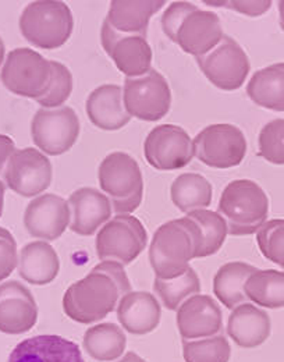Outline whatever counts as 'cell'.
Segmentation results:
<instances>
[{
    "instance_id": "7",
    "label": "cell",
    "mask_w": 284,
    "mask_h": 362,
    "mask_svg": "<svg viewBox=\"0 0 284 362\" xmlns=\"http://www.w3.org/2000/svg\"><path fill=\"white\" fill-rule=\"evenodd\" d=\"M52 76L50 60L30 47H17L8 52L0 80L10 92L38 100L49 92Z\"/></svg>"
},
{
    "instance_id": "29",
    "label": "cell",
    "mask_w": 284,
    "mask_h": 362,
    "mask_svg": "<svg viewBox=\"0 0 284 362\" xmlns=\"http://www.w3.org/2000/svg\"><path fill=\"white\" fill-rule=\"evenodd\" d=\"M244 293L261 308H284V272L258 269L245 281Z\"/></svg>"
},
{
    "instance_id": "32",
    "label": "cell",
    "mask_w": 284,
    "mask_h": 362,
    "mask_svg": "<svg viewBox=\"0 0 284 362\" xmlns=\"http://www.w3.org/2000/svg\"><path fill=\"white\" fill-rule=\"evenodd\" d=\"M201 228L202 233V247L198 254V258H205L215 255L225 244V240L229 234L227 223L223 216L212 211H195L187 215Z\"/></svg>"
},
{
    "instance_id": "12",
    "label": "cell",
    "mask_w": 284,
    "mask_h": 362,
    "mask_svg": "<svg viewBox=\"0 0 284 362\" xmlns=\"http://www.w3.org/2000/svg\"><path fill=\"white\" fill-rule=\"evenodd\" d=\"M80 136V120L69 107L40 109L31 123V136L42 153L59 156L69 152Z\"/></svg>"
},
{
    "instance_id": "30",
    "label": "cell",
    "mask_w": 284,
    "mask_h": 362,
    "mask_svg": "<svg viewBox=\"0 0 284 362\" xmlns=\"http://www.w3.org/2000/svg\"><path fill=\"white\" fill-rule=\"evenodd\" d=\"M212 184L196 173L180 175L170 188L172 201L184 214L202 211L212 204Z\"/></svg>"
},
{
    "instance_id": "28",
    "label": "cell",
    "mask_w": 284,
    "mask_h": 362,
    "mask_svg": "<svg viewBox=\"0 0 284 362\" xmlns=\"http://www.w3.org/2000/svg\"><path fill=\"white\" fill-rule=\"evenodd\" d=\"M258 271L247 262H229L216 272L213 279V293L218 300L229 310H235L248 298L244 293L245 281Z\"/></svg>"
},
{
    "instance_id": "41",
    "label": "cell",
    "mask_w": 284,
    "mask_h": 362,
    "mask_svg": "<svg viewBox=\"0 0 284 362\" xmlns=\"http://www.w3.org/2000/svg\"><path fill=\"white\" fill-rule=\"evenodd\" d=\"M4 191H6V185L3 184V181L0 180V218L3 214V205H4Z\"/></svg>"
},
{
    "instance_id": "17",
    "label": "cell",
    "mask_w": 284,
    "mask_h": 362,
    "mask_svg": "<svg viewBox=\"0 0 284 362\" xmlns=\"http://www.w3.org/2000/svg\"><path fill=\"white\" fill-rule=\"evenodd\" d=\"M38 320V305L31 291L17 280L0 284V332L23 334Z\"/></svg>"
},
{
    "instance_id": "26",
    "label": "cell",
    "mask_w": 284,
    "mask_h": 362,
    "mask_svg": "<svg viewBox=\"0 0 284 362\" xmlns=\"http://www.w3.org/2000/svg\"><path fill=\"white\" fill-rule=\"evenodd\" d=\"M247 93L261 107L284 112V62L255 71L247 86Z\"/></svg>"
},
{
    "instance_id": "19",
    "label": "cell",
    "mask_w": 284,
    "mask_h": 362,
    "mask_svg": "<svg viewBox=\"0 0 284 362\" xmlns=\"http://www.w3.org/2000/svg\"><path fill=\"white\" fill-rule=\"evenodd\" d=\"M71 211L70 228L80 235H93L112 218V202L100 191L84 187L69 198Z\"/></svg>"
},
{
    "instance_id": "6",
    "label": "cell",
    "mask_w": 284,
    "mask_h": 362,
    "mask_svg": "<svg viewBox=\"0 0 284 362\" xmlns=\"http://www.w3.org/2000/svg\"><path fill=\"white\" fill-rule=\"evenodd\" d=\"M99 185L117 215H131L141 205L143 179L137 160L126 152H112L100 163Z\"/></svg>"
},
{
    "instance_id": "39",
    "label": "cell",
    "mask_w": 284,
    "mask_h": 362,
    "mask_svg": "<svg viewBox=\"0 0 284 362\" xmlns=\"http://www.w3.org/2000/svg\"><path fill=\"white\" fill-rule=\"evenodd\" d=\"M16 152V144L13 138L0 134V170L7 165L11 155Z\"/></svg>"
},
{
    "instance_id": "36",
    "label": "cell",
    "mask_w": 284,
    "mask_h": 362,
    "mask_svg": "<svg viewBox=\"0 0 284 362\" xmlns=\"http://www.w3.org/2000/svg\"><path fill=\"white\" fill-rule=\"evenodd\" d=\"M52 84L49 92L37 102L42 109H57L70 98L73 92V76L70 70L60 62H52Z\"/></svg>"
},
{
    "instance_id": "38",
    "label": "cell",
    "mask_w": 284,
    "mask_h": 362,
    "mask_svg": "<svg viewBox=\"0 0 284 362\" xmlns=\"http://www.w3.org/2000/svg\"><path fill=\"white\" fill-rule=\"evenodd\" d=\"M206 4H215V6H226L227 8H233L241 14L249 16V17H259L269 11L272 1L269 0H232V1H205Z\"/></svg>"
},
{
    "instance_id": "3",
    "label": "cell",
    "mask_w": 284,
    "mask_h": 362,
    "mask_svg": "<svg viewBox=\"0 0 284 362\" xmlns=\"http://www.w3.org/2000/svg\"><path fill=\"white\" fill-rule=\"evenodd\" d=\"M162 28L174 44L195 57L213 50L225 37L216 13L201 10L189 1H174L166 8Z\"/></svg>"
},
{
    "instance_id": "42",
    "label": "cell",
    "mask_w": 284,
    "mask_h": 362,
    "mask_svg": "<svg viewBox=\"0 0 284 362\" xmlns=\"http://www.w3.org/2000/svg\"><path fill=\"white\" fill-rule=\"evenodd\" d=\"M279 16H280V25L284 31V0L279 1Z\"/></svg>"
},
{
    "instance_id": "1",
    "label": "cell",
    "mask_w": 284,
    "mask_h": 362,
    "mask_svg": "<svg viewBox=\"0 0 284 362\" xmlns=\"http://www.w3.org/2000/svg\"><path fill=\"white\" fill-rule=\"evenodd\" d=\"M131 291L124 267L102 261L81 280L73 283L63 297V311L78 323H94L117 308L120 298Z\"/></svg>"
},
{
    "instance_id": "9",
    "label": "cell",
    "mask_w": 284,
    "mask_h": 362,
    "mask_svg": "<svg viewBox=\"0 0 284 362\" xmlns=\"http://www.w3.org/2000/svg\"><path fill=\"white\" fill-rule=\"evenodd\" d=\"M194 156L215 169H230L242 163L247 153L244 133L233 124H211L192 139Z\"/></svg>"
},
{
    "instance_id": "21",
    "label": "cell",
    "mask_w": 284,
    "mask_h": 362,
    "mask_svg": "<svg viewBox=\"0 0 284 362\" xmlns=\"http://www.w3.org/2000/svg\"><path fill=\"white\" fill-rule=\"evenodd\" d=\"M85 109L91 123L105 132L120 130L131 120L124 109L123 90L116 84H103L93 90Z\"/></svg>"
},
{
    "instance_id": "35",
    "label": "cell",
    "mask_w": 284,
    "mask_h": 362,
    "mask_svg": "<svg viewBox=\"0 0 284 362\" xmlns=\"http://www.w3.org/2000/svg\"><path fill=\"white\" fill-rule=\"evenodd\" d=\"M259 155L272 165H284V119L264 126L258 138Z\"/></svg>"
},
{
    "instance_id": "8",
    "label": "cell",
    "mask_w": 284,
    "mask_h": 362,
    "mask_svg": "<svg viewBox=\"0 0 284 362\" xmlns=\"http://www.w3.org/2000/svg\"><path fill=\"white\" fill-rule=\"evenodd\" d=\"M148 243L145 227L133 215H117L97 231L96 255L102 261H116L119 264H131Z\"/></svg>"
},
{
    "instance_id": "34",
    "label": "cell",
    "mask_w": 284,
    "mask_h": 362,
    "mask_svg": "<svg viewBox=\"0 0 284 362\" xmlns=\"http://www.w3.org/2000/svg\"><path fill=\"white\" fill-rule=\"evenodd\" d=\"M256 243L262 255L284 272V219L266 222L256 233Z\"/></svg>"
},
{
    "instance_id": "5",
    "label": "cell",
    "mask_w": 284,
    "mask_h": 362,
    "mask_svg": "<svg viewBox=\"0 0 284 362\" xmlns=\"http://www.w3.org/2000/svg\"><path fill=\"white\" fill-rule=\"evenodd\" d=\"M18 25L23 37L31 45L52 50L70 40L74 30V18L66 3L38 0L23 10Z\"/></svg>"
},
{
    "instance_id": "16",
    "label": "cell",
    "mask_w": 284,
    "mask_h": 362,
    "mask_svg": "<svg viewBox=\"0 0 284 362\" xmlns=\"http://www.w3.org/2000/svg\"><path fill=\"white\" fill-rule=\"evenodd\" d=\"M69 202L56 194L35 197L25 209L24 225L30 235L42 241H54L70 226Z\"/></svg>"
},
{
    "instance_id": "2",
    "label": "cell",
    "mask_w": 284,
    "mask_h": 362,
    "mask_svg": "<svg viewBox=\"0 0 284 362\" xmlns=\"http://www.w3.org/2000/svg\"><path fill=\"white\" fill-rule=\"evenodd\" d=\"M202 247L201 228L191 218L170 221L159 227L149 247V262L158 279L172 280L189 271Z\"/></svg>"
},
{
    "instance_id": "20",
    "label": "cell",
    "mask_w": 284,
    "mask_h": 362,
    "mask_svg": "<svg viewBox=\"0 0 284 362\" xmlns=\"http://www.w3.org/2000/svg\"><path fill=\"white\" fill-rule=\"evenodd\" d=\"M8 362H85L74 341L56 334H42L20 341Z\"/></svg>"
},
{
    "instance_id": "24",
    "label": "cell",
    "mask_w": 284,
    "mask_h": 362,
    "mask_svg": "<svg viewBox=\"0 0 284 362\" xmlns=\"http://www.w3.org/2000/svg\"><path fill=\"white\" fill-rule=\"evenodd\" d=\"M163 6V0H113L105 21L120 34L146 38L150 17Z\"/></svg>"
},
{
    "instance_id": "18",
    "label": "cell",
    "mask_w": 284,
    "mask_h": 362,
    "mask_svg": "<svg viewBox=\"0 0 284 362\" xmlns=\"http://www.w3.org/2000/svg\"><path fill=\"white\" fill-rule=\"evenodd\" d=\"M223 314L209 296L195 294L177 310V329L183 340H198L220 334Z\"/></svg>"
},
{
    "instance_id": "11",
    "label": "cell",
    "mask_w": 284,
    "mask_h": 362,
    "mask_svg": "<svg viewBox=\"0 0 284 362\" xmlns=\"http://www.w3.org/2000/svg\"><path fill=\"white\" fill-rule=\"evenodd\" d=\"M196 63L203 76L216 88L223 90L241 88L251 70L245 50L227 35L213 50L196 57Z\"/></svg>"
},
{
    "instance_id": "15",
    "label": "cell",
    "mask_w": 284,
    "mask_h": 362,
    "mask_svg": "<svg viewBox=\"0 0 284 362\" xmlns=\"http://www.w3.org/2000/svg\"><path fill=\"white\" fill-rule=\"evenodd\" d=\"M100 41L107 56L127 78L142 77L152 70L153 53L146 38L120 34L103 21Z\"/></svg>"
},
{
    "instance_id": "37",
    "label": "cell",
    "mask_w": 284,
    "mask_h": 362,
    "mask_svg": "<svg viewBox=\"0 0 284 362\" xmlns=\"http://www.w3.org/2000/svg\"><path fill=\"white\" fill-rule=\"evenodd\" d=\"M17 265V243L7 228L0 227V281L7 279Z\"/></svg>"
},
{
    "instance_id": "33",
    "label": "cell",
    "mask_w": 284,
    "mask_h": 362,
    "mask_svg": "<svg viewBox=\"0 0 284 362\" xmlns=\"http://www.w3.org/2000/svg\"><path fill=\"white\" fill-rule=\"evenodd\" d=\"M183 357L186 362H229L232 349L227 339L220 333L198 340H184Z\"/></svg>"
},
{
    "instance_id": "22",
    "label": "cell",
    "mask_w": 284,
    "mask_h": 362,
    "mask_svg": "<svg viewBox=\"0 0 284 362\" xmlns=\"http://www.w3.org/2000/svg\"><path fill=\"white\" fill-rule=\"evenodd\" d=\"M117 319L124 330L131 334L153 332L162 317V308L156 297L146 291H130L117 304Z\"/></svg>"
},
{
    "instance_id": "14",
    "label": "cell",
    "mask_w": 284,
    "mask_h": 362,
    "mask_svg": "<svg viewBox=\"0 0 284 362\" xmlns=\"http://www.w3.org/2000/svg\"><path fill=\"white\" fill-rule=\"evenodd\" d=\"M148 163L158 170L186 168L194 158V145L189 133L180 126L162 124L155 127L143 142Z\"/></svg>"
},
{
    "instance_id": "4",
    "label": "cell",
    "mask_w": 284,
    "mask_h": 362,
    "mask_svg": "<svg viewBox=\"0 0 284 362\" xmlns=\"http://www.w3.org/2000/svg\"><path fill=\"white\" fill-rule=\"evenodd\" d=\"M218 214L226 221L229 234L237 237L251 235L266 223L269 199L255 181H232L222 192Z\"/></svg>"
},
{
    "instance_id": "13",
    "label": "cell",
    "mask_w": 284,
    "mask_h": 362,
    "mask_svg": "<svg viewBox=\"0 0 284 362\" xmlns=\"http://www.w3.org/2000/svg\"><path fill=\"white\" fill-rule=\"evenodd\" d=\"M52 176L50 160L35 148L16 151L3 172L6 185L24 198L41 195L49 188Z\"/></svg>"
},
{
    "instance_id": "31",
    "label": "cell",
    "mask_w": 284,
    "mask_h": 362,
    "mask_svg": "<svg viewBox=\"0 0 284 362\" xmlns=\"http://www.w3.org/2000/svg\"><path fill=\"white\" fill-rule=\"evenodd\" d=\"M153 288L166 310L177 311L180 305L186 300H189V297L199 294L201 280L196 272L189 267V271L184 274L172 280H163V279L155 277Z\"/></svg>"
},
{
    "instance_id": "40",
    "label": "cell",
    "mask_w": 284,
    "mask_h": 362,
    "mask_svg": "<svg viewBox=\"0 0 284 362\" xmlns=\"http://www.w3.org/2000/svg\"><path fill=\"white\" fill-rule=\"evenodd\" d=\"M116 362H146L142 357H140L137 353L134 351H130L127 354H124L119 361Z\"/></svg>"
},
{
    "instance_id": "25",
    "label": "cell",
    "mask_w": 284,
    "mask_h": 362,
    "mask_svg": "<svg viewBox=\"0 0 284 362\" xmlns=\"http://www.w3.org/2000/svg\"><path fill=\"white\" fill-rule=\"evenodd\" d=\"M60 271L57 252L47 241H32L20 252L18 273L30 284L47 286Z\"/></svg>"
},
{
    "instance_id": "10",
    "label": "cell",
    "mask_w": 284,
    "mask_h": 362,
    "mask_svg": "<svg viewBox=\"0 0 284 362\" xmlns=\"http://www.w3.org/2000/svg\"><path fill=\"white\" fill-rule=\"evenodd\" d=\"M126 112L143 122L163 119L172 106V92L166 78L156 70L137 78H126L123 90Z\"/></svg>"
},
{
    "instance_id": "43",
    "label": "cell",
    "mask_w": 284,
    "mask_h": 362,
    "mask_svg": "<svg viewBox=\"0 0 284 362\" xmlns=\"http://www.w3.org/2000/svg\"><path fill=\"white\" fill-rule=\"evenodd\" d=\"M4 52H6L4 42H3V40L0 38V66H1V63H3V59H4Z\"/></svg>"
},
{
    "instance_id": "27",
    "label": "cell",
    "mask_w": 284,
    "mask_h": 362,
    "mask_svg": "<svg viewBox=\"0 0 284 362\" xmlns=\"http://www.w3.org/2000/svg\"><path fill=\"white\" fill-rule=\"evenodd\" d=\"M83 344L87 354L96 361L112 362L124 354L127 337L120 326L99 323L85 332Z\"/></svg>"
},
{
    "instance_id": "23",
    "label": "cell",
    "mask_w": 284,
    "mask_h": 362,
    "mask_svg": "<svg viewBox=\"0 0 284 362\" xmlns=\"http://www.w3.org/2000/svg\"><path fill=\"white\" fill-rule=\"evenodd\" d=\"M272 323L265 310L244 303L236 307L227 322V334L242 349L262 346L271 336Z\"/></svg>"
}]
</instances>
